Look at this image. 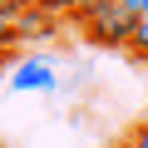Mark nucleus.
Here are the masks:
<instances>
[{
  "mask_svg": "<svg viewBox=\"0 0 148 148\" xmlns=\"http://www.w3.org/2000/svg\"><path fill=\"white\" fill-rule=\"evenodd\" d=\"M128 49H133V54H138V59L148 64V15H143V20L133 25V40H128Z\"/></svg>",
  "mask_w": 148,
  "mask_h": 148,
  "instance_id": "5",
  "label": "nucleus"
},
{
  "mask_svg": "<svg viewBox=\"0 0 148 148\" xmlns=\"http://www.w3.org/2000/svg\"><path fill=\"white\" fill-rule=\"evenodd\" d=\"M10 84H15L20 94H54V89H59L54 64H49V59H40V54H30V59H20V64H15Z\"/></svg>",
  "mask_w": 148,
  "mask_h": 148,
  "instance_id": "2",
  "label": "nucleus"
},
{
  "mask_svg": "<svg viewBox=\"0 0 148 148\" xmlns=\"http://www.w3.org/2000/svg\"><path fill=\"white\" fill-rule=\"evenodd\" d=\"M79 0H35V10H45V15H54V20H64Z\"/></svg>",
  "mask_w": 148,
  "mask_h": 148,
  "instance_id": "6",
  "label": "nucleus"
},
{
  "mask_svg": "<svg viewBox=\"0 0 148 148\" xmlns=\"http://www.w3.org/2000/svg\"><path fill=\"white\" fill-rule=\"evenodd\" d=\"M128 148H148V119L128 128Z\"/></svg>",
  "mask_w": 148,
  "mask_h": 148,
  "instance_id": "10",
  "label": "nucleus"
},
{
  "mask_svg": "<svg viewBox=\"0 0 148 148\" xmlns=\"http://www.w3.org/2000/svg\"><path fill=\"white\" fill-rule=\"evenodd\" d=\"M114 5H119L123 15H133V20H143V15H148V0H114Z\"/></svg>",
  "mask_w": 148,
  "mask_h": 148,
  "instance_id": "9",
  "label": "nucleus"
},
{
  "mask_svg": "<svg viewBox=\"0 0 148 148\" xmlns=\"http://www.w3.org/2000/svg\"><path fill=\"white\" fill-rule=\"evenodd\" d=\"M54 35H59V20L45 15V10H35V5L15 20V40H54Z\"/></svg>",
  "mask_w": 148,
  "mask_h": 148,
  "instance_id": "3",
  "label": "nucleus"
},
{
  "mask_svg": "<svg viewBox=\"0 0 148 148\" xmlns=\"http://www.w3.org/2000/svg\"><path fill=\"white\" fill-rule=\"evenodd\" d=\"M104 10H114V0H79V5H74V10L64 15V20H69V25H79V30H84V25H89V20H99Z\"/></svg>",
  "mask_w": 148,
  "mask_h": 148,
  "instance_id": "4",
  "label": "nucleus"
},
{
  "mask_svg": "<svg viewBox=\"0 0 148 148\" xmlns=\"http://www.w3.org/2000/svg\"><path fill=\"white\" fill-rule=\"evenodd\" d=\"M15 45H20V40H15V25H10V20H0V64L15 54Z\"/></svg>",
  "mask_w": 148,
  "mask_h": 148,
  "instance_id": "7",
  "label": "nucleus"
},
{
  "mask_svg": "<svg viewBox=\"0 0 148 148\" xmlns=\"http://www.w3.org/2000/svg\"><path fill=\"white\" fill-rule=\"evenodd\" d=\"M133 25H138V20H133V15H123V10L114 5V10H104L99 20H89V25H84V40H89V45H99V49H128Z\"/></svg>",
  "mask_w": 148,
  "mask_h": 148,
  "instance_id": "1",
  "label": "nucleus"
},
{
  "mask_svg": "<svg viewBox=\"0 0 148 148\" xmlns=\"http://www.w3.org/2000/svg\"><path fill=\"white\" fill-rule=\"evenodd\" d=\"M109 148H128V138H123V143H109Z\"/></svg>",
  "mask_w": 148,
  "mask_h": 148,
  "instance_id": "11",
  "label": "nucleus"
},
{
  "mask_svg": "<svg viewBox=\"0 0 148 148\" xmlns=\"http://www.w3.org/2000/svg\"><path fill=\"white\" fill-rule=\"evenodd\" d=\"M30 5H35V0H0V20H10V25H15Z\"/></svg>",
  "mask_w": 148,
  "mask_h": 148,
  "instance_id": "8",
  "label": "nucleus"
}]
</instances>
